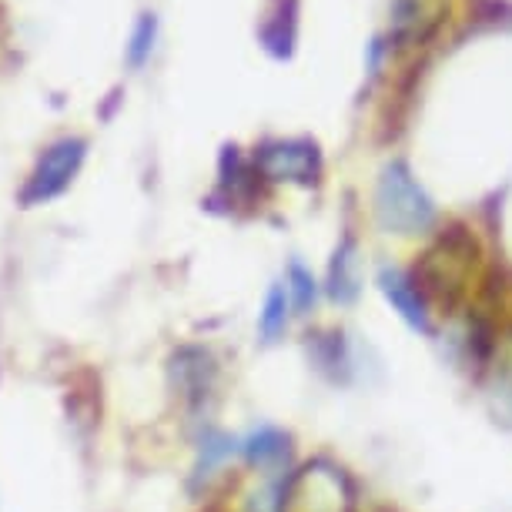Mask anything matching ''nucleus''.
<instances>
[{
  "instance_id": "nucleus-1",
  "label": "nucleus",
  "mask_w": 512,
  "mask_h": 512,
  "mask_svg": "<svg viewBox=\"0 0 512 512\" xmlns=\"http://www.w3.org/2000/svg\"><path fill=\"white\" fill-rule=\"evenodd\" d=\"M479 241L469 228L452 225L425 248V255L415 265V282L425 295H436L442 302H456L466 292L479 265Z\"/></svg>"
},
{
  "instance_id": "nucleus-2",
  "label": "nucleus",
  "mask_w": 512,
  "mask_h": 512,
  "mask_svg": "<svg viewBox=\"0 0 512 512\" xmlns=\"http://www.w3.org/2000/svg\"><path fill=\"white\" fill-rule=\"evenodd\" d=\"M375 218L395 235H425L436 225V201L415 181L405 161H392L382 168L375 185Z\"/></svg>"
},
{
  "instance_id": "nucleus-3",
  "label": "nucleus",
  "mask_w": 512,
  "mask_h": 512,
  "mask_svg": "<svg viewBox=\"0 0 512 512\" xmlns=\"http://www.w3.org/2000/svg\"><path fill=\"white\" fill-rule=\"evenodd\" d=\"M278 512H355L349 472L328 459H312L282 482Z\"/></svg>"
},
{
  "instance_id": "nucleus-4",
  "label": "nucleus",
  "mask_w": 512,
  "mask_h": 512,
  "mask_svg": "<svg viewBox=\"0 0 512 512\" xmlns=\"http://www.w3.org/2000/svg\"><path fill=\"white\" fill-rule=\"evenodd\" d=\"M84 154H88V141L84 138H61L47 148L41 158H37L31 178L21 191V201L27 208L31 205H44V201H54L57 195H64L71 188V181L77 178L84 164Z\"/></svg>"
},
{
  "instance_id": "nucleus-5",
  "label": "nucleus",
  "mask_w": 512,
  "mask_h": 512,
  "mask_svg": "<svg viewBox=\"0 0 512 512\" xmlns=\"http://www.w3.org/2000/svg\"><path fill=\"white\" fill-rule=\"evenodd\" d=\"M255 175L275 185H315L322 175V154L312 141H265L255 148Z\"/></svg>"
},
{
  "instance_id": "nucleus-6",
  "label": "nucleus",
  "mask_w": 512,
  "mask_h": 512,
  "mask_svg": "<svg viewBox=\"0 0 512 512\" xmlns=\"http://www.w3.org/2000/svg\"><path fill=\"white\" fill-rule=\"evenodd\" d=\"M379 288L399 318L415 332L429 335L432 332V312H429V295L422 292L415 275L402 272V268H382L379 272Z\"/></svg>"
},
{
  "instance_id": "nucleus-7",
  "label": "nucleus",
  "mask_w": 512,
  "mask_h": 512,
  "mask_svg": "<svg viewBox=\"0 0 512 512\" xmlns=\"http://www.w3.org/2000/svg\"><path fill=\"white\" fill-rule=\"evenodd\" d=\"M442 21V7H432L429 0H395L392 4V37L399 47L425 41Z\"/></svg>"
},
{
  "instance_id": "nucleus-8",
  "label": "nucleus",
  "mask_w": 512,
  "mask_h": 512,
  "mask_svg": "<svg viewBox=\"0 0 512 512\" xmlns=\"http://www.w3.org/2000/svg\"><path fill=\"white\" fill-rule=\"evenodd\" d=\"M362 292V275H359V248L352 238H345L335 248L332 265H328V295L338 305H352Z\"/></svg>"
},
{
  "instance_id": "nucleus-9",
  "label": "nucleus",
  "mask_w": 512,
  "mask_h": 512,
  "mask_svg": "<svg viewBox=\"0 0 512 512\" xmlns=\"http://www.w3.org/2000/svg\"><path fill=\"white\" fill-rule=\"evenodd\" d=\"M241 452H245L248 466L265 472V476H278V472L288 466V456H292L285 432L268 429V425L258 432H251V436L245 439V446H241Z\"/></svg>"
},
{
  "instance_id": "nucleus-10",
  "label": "nucleus",
  "mask_w": 512,
  "mask_h": 512,
  "mask_svg": "<svg viewBox=\"0 0 512 512\" xmlns=\"http://www.w3.org/2000/svg\"><path fill=\"white\" fill-rule=\"evenodd\" d=\"M489 399H492V409L512 422V335L492 345Z\"/></svg>"
},
{
  "instance_id": "nucleus-11",
  "label": "nucleus",
  "mask_w": 512,
  "mask_h": 512,
  "mask_svg": "<svg viewBox=\"0 0 512 512\" xmlns=\"http://www.w3.org/2000/svg\"><path fill=\"white\" fill-rule=\"evenodd\" d=\"M175 382L178 389L191 395V399H201L208 395L211 382H215V365H211V355L201 349H185L175 359Z\"/></svg>"
},
{
  "instance_id": "nucleus-12",
  "label": "nucleus",
  "mask_w": 512,
  "mask_h": 512,
  "mask_svg": "<svg viewBox=\"0 0 512 512\" xmlns=\"http://www.w3.org/2000/svg\"><path fill=\"white\" fill-rule=\"evenodd\" d=\"M288 312H292V298H288V288L285 285H275L268 292L265 305H262V315H258V332H262L265 342H278L288 328Z\"/></svg>"
},
{
  "instance_id": "nucleus-13",
  "label": "nucleus",
  "mask_w": 512,
  "mask_h": 512,
  "mask_svg": "<svg viewBox=\"0 0 512 512\" xmlns=\"http://www.w3.org/2000/svg\"><path fill=\"white\" fill-rule=\"evenodd\" d=\"M238 442L225 436V432H205V439H201V449H198V462H195V476H211L221 462H228L231 456H235Z\"/></svg>"
},
{
  "instance_id": "nucleus-14",
  "label": "nucleus",
  "mask_w": 512,
  "mask_h": 512,
  "mask_svg": "<svg viewBox=\"0 0 512 512\" xmlns=\"http://www.w3.org/2000/svg\"><path fill=\"white\" fill-rule=\"evenodd\" d=\"M285 288H288V298H292V308L298 315H308L318 302V285H315V275L308 272L305 265L292 262L288 265V278H285Z\"/></svg>"
},
{
  "instance_id": "nucleus-15",
  "label": "nucleus",
  "mask_w": 512,
  "mask_h": 512,
  "mask_svg": "<svg viewBox=\"0 0 512 512\" xmlns=\"http://www.w3.org/2000/svg\"><path fill=\"white\" fill-rule=\"evenodd\" d=\"M154 37H158V21H154V14H141V21L134 24V34H131V44H128V64L131 67H141L144 61H148L151 51H154Z\"/></svg>"
}]
</instances>
